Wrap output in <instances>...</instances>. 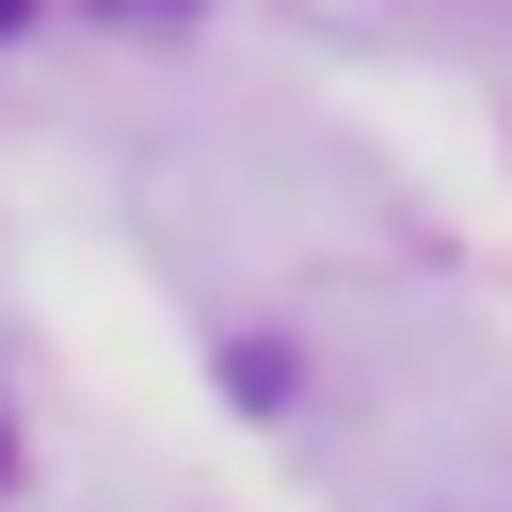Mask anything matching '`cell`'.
<instances>
[{
    "label": "cell",
    "instance_id": "1",
    "mask_svg": "<svg viewBox=\"0 0 512 512\" xmlns=\"http://www.w3.org/2000/svg\"><path fill=\"white\" fill-rule=\"evenodd\" d=\"M0 32H16V0H0Z\"/></svg>",
    "mask_w": 512,
    "mask_h": 512
}]
</instances>
